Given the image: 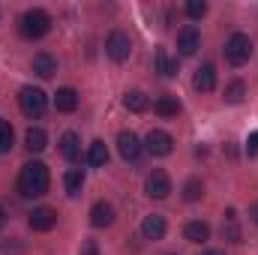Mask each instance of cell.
<instances>
[{"mask_svg":"<svg viewBox=\"0 0 258 255\" xmlns=\"http://www.w3.org/2000/svg\"><path fill=\"white\" fill-rule=\"evenodd\" d=\"M48 183H51V174H48L45 162H27V165H21V171H18V192L24 198L45 195Z\"/></svg>","mask_w":258,"mask_h":255,"instance_id":"obj_1","label":"cell"},{"mask_svg":"<svg viewBox=\"0 0 258 255\" xmlns=\"http://www.w3.org/2000/svg\"><path fill=\"white\" fill-rule=\"evenodd\" d=\"M18 30L24 39H42L51 30V15L45 9H27L18 21Z\"/></svg>","mask_w":258,"mask_h":255,"instance_id":"obj_2","label":"cell"},{"mask_svg":"<svg viewBox=\"0 0 258 255\" xmlns=\"http://www.w3.org/2000/svg\"><path fill=\"white\" fill-rule=\"evenodd\" d=\"M18 105H21V111H24L30 120H36V117L45 114V108H48V96H45L39 87H21V93H18Z\"/></svg>","mask_w":258,"mask_h":255,"instance_id":"obj_3","label":"cell"},{"mask_svg":"<svg viewBox=\"0 0 258 255\" xmlns=\"http://www.w3.org/2000/svg\"><path fill=\"white\" fill-rule=\"evenodd\" d=\"M252 57V39L246 33H231L225 42V60L231 66H243Z\"/></svg>","mask_w":258,"mask_h":255,"instance_id":"obj_4","label":"cell"},{"mask_svg":"<svg viewBox=\"0 0 258 255\" xmlns=\"http://www.w3.org/2000/svg\"><path fill=\"white\" fill-rule=\"evenodd\" d=\"M105 54H108L114 63L129 60V54H132V39H129L123 30H111L108 39H105Z\"/></svg>","mask_w":258,"mask_h":255,"instance_id":"obj_5","label":"cell"},{"mask_svg":"<svg viewBox=\"0 0 258 255\" xmlns=\"http://www.w3.org/2000/svg\"><path fill=\"white\" fill-rule=\"evenodd\" d=\"M144 150L150 156H168L174 150V138L165 132V129H150L147 138H144Z\"/></svg>","mask_w":258,"mask_h":255,"instance_id":"obj_6","label":"cell"},{"mask_svg":"<svg viewBox=\"0 0 258 255\" xmlns=\"http://www.w3.org/2000/svg\"><path fill=\"white\" fill-rule=\"evenodd\" d=\"M144 189L150 198H168V192H171V177L162 171V168H153L150 174H147V180H144Z\"/></svg>","mask_w":258,"mask_h":255,"instance_id":"obj_7","label":"cell"},{"mask_svg":"<svg viewBox=\"0 0 258 255\" xmlns=\"http://www.w3.org/2000/svg\"><path fill=\"white\" fill-rule=\"evenodd\" d=\"M117 150H120V156L126 159V162H138L141 159V153H144V144H141V138L135 135V132H120L117 135Z\"/></svg>","mask_w":258,"mask_h":255,"instance_id":"obj_8","label":"cell"},{"mask_svg":"<svg viewBox=\"0 0 258 255\" xmlns=\"http://www.w3.org/2000/svg\"><path fill=\"white\" fill-rule=\"evenodd\" d=\"M54 222H57V210H51V207H33L27 213V225L33 231H51Z\"/></svg>","mask_w":258,"mask_h":255,"instance_id":"obj_9","label":"cell"},{"mask_svg":"<svg viewBox=\"0 0 258 255\" xmlns=\"http://www.w3.org/2000/svg\"><path fill=\"white\" fill-rule=\"evenodd\" d=\"M198 48H201V33H198V27L186 24V27L177 33V51H180L183 57H192Z\"/></svg>","mask_w":258,"mask_h":255,"instance_id":"obj_10","label":"cell"},{"mask_svg":"<svg viewBox=\"0 0 258 255\" xmlns=\"http://www.w3.org/2000/svg\"><path fill=\"white\" fill-rule=\"evenodd\" d=\"M114 216H117V210H114V204H108V201H96V204L90 207V225H93V228H108V225H114Z\"/></svg>","mask_w":258,"mask_h":255,"instance_id":"obj_11","label":"cell"},{"mask_svg":"<svg viewBox=\"0 0 258 255\" xmlns=\"http://www.w3.org/2000/svg\"><path fill=\"white\" fill-rule=\"evenodd\" d=\"M192 87L198 93H210L216 87V66L213 63H201L195 69V78H192Z\"/></svg>","mask_w":258,"mask_h":255,"instance_id":"obj_12","label":"cell"},{"mask_svg":"<svg viewBox=\"0 0 258 255\" xmlns=\"http://www.w3.org/2000/svg\"><path fill=\"white\" fill-rule=\"evenodd\" d=\"M165 231H168L165 216H156V213L144 216V222H141V234H144L147 240H162V237H165Z\"/></svg>","mask_w":258,"mask_h":255,"instance_id":"obj_13","label":"cell"},{"mask_svg":"<svg viewBox=\"0 0 258 255\" xmlns=\"http://www.w3.org/2000/svg\"><path fill=\"white\" fill-rule=\"evenodd\" d=\"M54 108L63 111V114H69V111L78 108V93H75V87H60V90L54 93Z\"/></svg>","mask_w":258,"mask_h":255,"instance_id":"obj_14","label":"cell"},{"mask_svg":"<svg viewBox=\"0 0 258 255\" xmlns=\"http://www.w3.org/2000/svg\"><path fill=\"white\" fill-rule=\"evenodd\" d=\"M60 153H63L69 162H78L81 159V141L75 132H63L60 135Z\"/></svg>","mask_w":258,"mask_h":255,"instance_id":"obj_15","label":"cell"},{"mask_svg":"<svg viewBox=\"0 0 258 255\" xmlns=\"http://www.w3.org/2000/svg\"><path fill=\"white\" fill-rule=\"evenodd\" d=\"M33 72H36L39 78H51V75L57 72V60H54L48 51H39V54L33 57Z\"/></svg>","mask_w":258,"mask_h":255,"instance_id":"obj_16","label":"cell"},{"mask_svg":"<svg viewBox=\"0 0 258 255\" xmlns=\"http://www.w3.org/2000/svg\"><path fill=\"white\" fill-rule=\"evenodd\" d=\"M183 237H186L189 243H204V240L210 237V225H207V222H201V219H192V222H186Z\"/></svg>","mask_w":258,"mask_h":255,"instance_id":"obj_17","label":"cell"},{"mask_svg":"<svg viewBox=\"0 0 258 255\" xmlns=\"http://www.w3.org/2000/svg\"><path fill=\"white\" fill-rule=\"evenodd\" d=\"M45 144H48V135H45V129L30 126L27 132H24V147H27L30 153H39V150H45Z\"/></svg>","mask_w":258,"mask_h":255,"instance_id":"obj_18","label":"cell"},{"mask_svg":"<svg viewBox=\"0 0 258 255\" xmlns=\"http://www.w3.org/2000/svg\"><path fill=\"white\" fill-rule=\"evenodd\" d=\"M153 111L159 114V117H177L180 114V102H177V96H159L156 102H153Z\"/></svg>","mask_w":258,"mask_h":255,"instance_id":"obj_19","label":"cell"},{"mask_svg":"<svg viewBox=\"0 0 258 255\" xmlns=\"http://www.w3.org/2000/svg\"><path fill=\"white\" fill-rule=\"evenodd\" d=\"M63 186H66V195L69 198H78L81 195V186H84V171L81 168H69L63 177Z\"/></svg>","mask_w":258,"mask_h":255,"instance_id":"obj_20","label":"cell"},{"mask_svg":"<svg viewBox=\"0 0 258 255\" xmlns=\"http://www.w3.org/2000/svg\"><path fill=\"white\" fill-rule=\"evenodd\" d=\"M123 105H126L129 111L141 114V111H147V108H150V99H147L141 90H129L126 96H123Z\"/></svg>","mask_w":258,"mask_h":255,"instance_id":"obj_21","label":"cell"},{"mask_svg":"<svg viewBox=\"0 0 258 255\" xmlns=\"http://www.w3.org/2000/svg\"><path fill=\"white\" fill-rule=\"evenodd\" d=\"M87 162H90L93 168H102V165L108 162V147H105V141H93V144H90V150H87Z\"/></svg>","mask_w":258,"mask_h":255,"instance_id":"obj_22","label":"cell"},{"mask_svg":"<svg viewBox=\"0 0 258 255\" xmlns=\"http://www.w3.org/2000/svg\"><path fill=\"white\" fill-rule=\"evenodd\" d=\"M222 237H225V240H231V243H240V228H237V213H234V210H228V213H225Z\"/></svg>","mask_w":258,"mask_h":255,"instance_id":"obj_23","label":"cell"},{"mask_svg":"<svg viewBox=\"0 0 258 255\" xmlns=\"http://www.w3.org/2000/svg\"><path fill=\"white\" fill-rule=\"evenodd\" d=\"M156 72H159V75H165V78L177 75V60H171L165 48H159V51H156Z\"/></svg>","mask_w":258,"mask_h":255,"instance_id":"obj_24","label":"cell"},{"mask_svg":"<svg viewBox=\"0 0 258 255\" xmlns=\"http://www.w3.org/2000/svg\"><path fill=\"white\" fill-rule=\"evenodd\" d=\"M243 96H246V84H243V81H231V84L225 87V102H228V105H240Z\"/></svg>","mask_w":258,"mask_h":255,"instance_id":"obj_25","label":"cell"},{"mask_svg":"<svg viewBox=\"0 0 258 255\" xmlns=\"http://www.w3.org/2000/svg\"><path fill=\"white\" fill-rule=\"evenodd\" d=\"M201 195H204V183H201L198 177H189V180L183 183V198H186V201H198Z\"/></svg>","mask_w":258,"mask_h":255,"instance_id":"obj_26","label":"cell"},{"mask_svg":"<svg viewBox=\"0 0 258 255\" xmlns=\"http://www.w3.org/2000/svg\"><path fill=\"white\" fill-rule=\"evenodd\" d=\"M9 150H12V126L9 120L0 117V153H9Z\"/></svg>","mask_w":258,"mask_h":255,"instance_id":"obj_27","label":"cell"},{"mask_svg":"<svg viewBox=\"0 0 258 255\" xmlns=\"http://www.w3.org/2000/svg\"><path fill=\"white\" fill-rule=\"evenodd\" d=\"M186 15H189V18H204V15H207V3H204V0H189V3H186Z\"/></svg>","mask_w":258,"mask_h":255,"instance_id":"obj_28","label":"cell"},{"mask_svg":"<svg viewBox=\"0 0 258 255\" xmlns=\"http://www.w3.org/2000/svg\"><path fill=\"white\" fill-rule=\"evenodd\" d=\"M246 153H249V156H258V132H252V135L246 138Z\"/></svg>","mask_w":258,"mask_h":255,"instance_id":"obj_29","label":"cell"},{"mask_svg":"<svg viewBox=\"0 0 258 255\" xmlns=\"http://www.w3.org/2000/svg\"><path fill=\"white\" fill-rule=\"evenodd\" d=\"M81 255H99V249H96V243H87V246H84V252Z\"/></svg>","mask_w":258,"mask_h":255,"instance_id":"obj_30","label":"cell"},{"mask_svg":"<svg viewBox=\"0 0 258 255\" xmlns=\"http://www.w3.org/2000/svg\"><path fill=\"white\" fill-rule=\"evenodd\" d=\"M249 219H252V222L258 225V201L252 204V207H249Z\"/></svg>","mask_w":258,"mask_h":255,"instance_id":"obj_31","label":"cell"},{"mask_svg":"<svg viewBox=\"0 0 258 255\" xmlns=\"http://www.w3.org/2000/svg\"><path fill=\"white\" fill-rule=\"evenodd\" d=\"M6 225V213H3V207H0V228Z\"/></svg>","mask_w":258,"mask_h":255,"instance_id":"obj_32","label":"cell"},{"mask_svg":"<svg viewBox=\"0 0 258 255\" xmlns=\"http://www.w3.org/2000/svg\"><path fill=\"white\" fill-rule=\"evenodd\" d=\"M204 255H225V252H222V249H207Z\"/></svg>","mask_w":258,"mask_h":255,"instance_id":"obj_33","label":"cell"}]
</instances>
